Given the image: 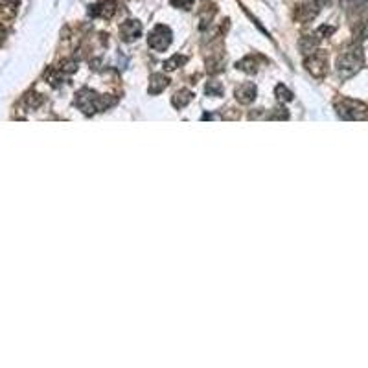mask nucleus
<instances>
[{
	"instance_id": "ddd939ff",
	"label": "nucleus",
	"mask_w": 368,
	"mask_h": 368,
	"mask_svg": "<svg viewBox=\"0 0 368 368\" xmlns=\"http://www.w3.org/2000/svg\"><path fill=\"white\" fill-rule=\"evenodd\" d=\"M326 2H328V0H319V6H324Z\"/></svg>"
},
{
	"instance_id": "f8f14e48",
	"label": "nucleus",
	"mask_w": 368,
	"mask_h": 368,
	"mask_svg": "<svg viewBox=\"0 0 368 368\" xmlns=\"http://www.w3.org/2000/svg\"><path fill=\"white\" fill-rule=\"evenodd\" d=\"M171 4H173V6H177V8L190 9L193 6V0H171Z\"/></svg>"
},
{
	"instance_id": "f03ea898",
	"label": "nucleus",
	"mask_w": 368,
	"mask_h": 368,
	"mask_svg": "<svg viewBox=\"0 0 368 368\" xmlns=\"http://www.w3.org/2000/svg\"><path fill=\"white\" fill-rule=\"evenodd\" d=\"M359 66H361V57L357 54H346V56H343L339 59V74H341L343 80L353 76V74L359 70Z\"/></svg>"
},
{
	"instance_id": "9d476101",
	"label": "nucleus",
	"mask_w": 368,
	"mask_h": 368,
	"mask_svg": "<svg viewBox=\"0 0 368 368\" xmlns=\"http://www.w3.org/2000/svg\"><path fill=\"white\" fill-rule=\"evenodd\" d=\"M184 61H186L184 57L175 56V57H171L168 63H164V68H166V70H173V68H177V66H181V64H183Z\"/></svg>"
},
{
	"instance_id": "20e7f679",
	"label": "nucleus",
	"mask_w": 368,
	"mask_h": 368,
	"mask_svg": "<svg viewBox=\"0 0 368 368\" xmlns=\"http://www.w3.org/2000/svg\"><path fill=\"white\" fill-rule=\"evenodd\" d=\"M140 32H142V26H140V22H136V20H127V22H123L122 28H120L122 39H123V41L138 39Z\"/></svg>"
},
{
	"instance_id": "1a4fd4ad",
	"label": "nucleus",
	"mask_w": 368,
	"mask_h": 368,
	"mask_svg": "<svg viewBox=\"0 0 368 368\" xmlns=\"http://www.w3.org/2000/svg\"><path fill=\"white\" fill-rule=\"evenodd\" d=\"M276 96H278L280 102H291V100H293V94H291L284 85H280V87L276 88Z\"/></svg>"
},
{
	"instance_id": "f257e3e1",
	"label": "nucleus",
	"mask_w": 368,
	"mask_h": 368,
	"mask_svg": "<svg viewBox=\"0 0 368 368\" xmlns=\"http://www.w3.org/2000/svg\"><path fill=\"white\" fill-rule=\"evenodd\" d=\"M169 41H171V32H169L166 26H157L151 33H149V46L157 52H162L169 46Z\"/></svg>"
},
{
	"instance_id": "39448f33",
	"label": "nucleus",
	"mask_w": 368,
	"mask_h": 368,
	"mask_svg": "<svg viewBox=\"0 0 368 368\" xmlns=\"http://www.w3.org/2000/svg\"><path fill=\"white\" fill-rule=\"evenodd\" d=\"M236 96L241 103H250L254 98H256V87L252 83H243L238 90H236Z\"/></svg>"
},
{
	"instance_id": "6e6552de",
	"label": "nucleus",
	"mask_w": 368,
	"mask_h": 368,
	"mask_svg": "<svg viewBox=\"0 0 368 368\" xmlns=\"http://www.w3.org/2000/svg\"><path fill=\"white\" fill-rule=\"evenodd\" d=\"M192 98H193L192 92H188V90H183V92L175 94V98H173V105H175V107H184V105L188 103V102H192Z\"/></svg>"
},
{
	"instance_id": "7ed1b4c3",
	"label": "nucleus",
	"mask_w": 368,
	"mask_h": 368,
	"mask_svg": "<svg viewBox=\"0 0 368 368\" xmlns=\"http://www.w3.org/2000/svg\"><path fill=\"white\" fill-rule=\"evenodd\" d=\"M339 112L343 118H348V120H361L367 116V107L352 100H346L343 102V105H339Z\"/></svg>"
},
{
	"instance_id": "0eeeda50",
	"label": "nucleus",
	"mask_w": 368,
	"mask_h": 368,
	"mask_svg": "<svg viewBox=\"0 0 368 368\" xmlns=\"http://www.w3.org/2000/svg\"><path fill=\"white\" fill-rule=\"evenodd\" d=\"M164 87H168V78H164L162 74H155L151 81V87H149V92H151V94H157V92H160Z\"/></svg>"
},
{
	"instance_id": "9b49d317",
	"label": "nucleus",
	"mask_w": 368,
	"mask_h": 368,
	"mask_svg": "<svg viewBox=\"0 0 368 368\" xmlns=\"http://www.w3.org/2000/svg\"><path fill=\"white\" fill-rule=\"evenodd\" d=\"M206 92H208L210 96H219L221 94V83H217V81H210L208 87H206Z\"/></svg>"
},
{
	"instance_id": "423d86ee",
	"label": "nucleus",
	"mask_w": 368,
	"mask_h": 368,
	"mask_svg": "<svg viewBox=\"0 0 368 368\" xmlns=\"http://www.w3.org/2000/svg\"><path fill=\"white\" fill-rule=\"evenodd\" d=\"M17 13V0H2L0 2V15L11 19Z\"/></svg>"
}]
</instances>
